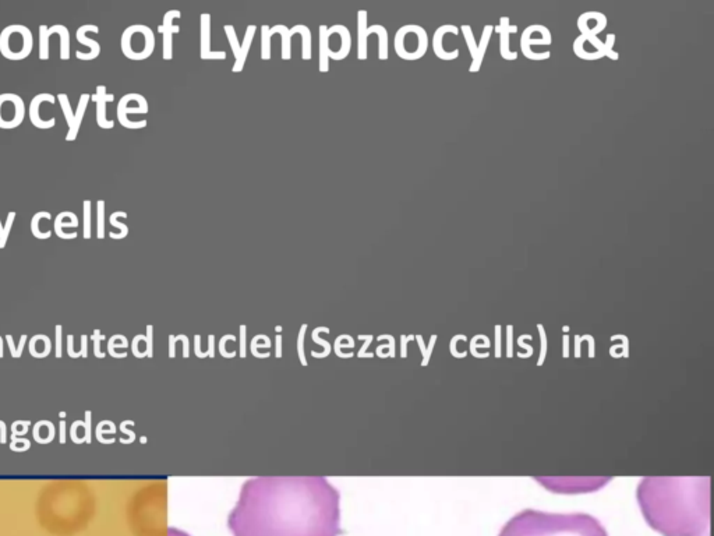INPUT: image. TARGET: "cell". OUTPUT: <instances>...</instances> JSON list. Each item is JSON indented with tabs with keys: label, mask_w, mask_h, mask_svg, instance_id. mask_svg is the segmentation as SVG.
<instances>
[{
	"label": "cell",
	"mask_w": 714,
	"mask_h": 536,
	"mask_svg": "<svg viewBox=\"0 0 714 536\" xmlns=\"http://www.w3.org/2000/svg\"><path fill=\"white\" fill-rule=\"evenodd\" d=\"M228 526L233 536H339L340 495L325 476L247 479Z\"/></svg>",
	"instance_id": "obj_1"
},
{
	"label": "cell",
	"mask_w": 714,
	"mask_h": 536,
	"mask_svg": "<svg viewBox=\"0 0 714 536\" xmlns=\"http://www.w3.org/2000/svg\"><path fill=\"white\" fill-rule=\"evenodd\" d=\"M708 478H643L638 502L647 524L664 536H708Z\"/></svg>",
	"instance_id": "obj_2"
},
{
	"label": "cell",
	"mask_w": 714,
	"mask_h": 536,
	"mask_svg": "<svg viewBox=\"0 0 714 536\" xmlns=\"http://www.w3.org/2000/svg\"><path fill=\"white\" fill-rule=\"evenodd\" d=\"M498 536H608V533L601 522L589 514H554L528 508L509 519Z\"/></svg>",
	"instance_id": "obj_3"
},
{
	"label": "cell",
	"mask_w": 714,
	"mask_h": 536,
	"mask_svg": "<svg viewBox=\"0 0 714 536\" xmlns=\"http://www.w3.org/2000/svg\"><path fill=\"white\" fill-rule=\"evenodd\" d=\"M429 34L427 31L418 24H406L402 25L393 39L395 54L403 61H419L429 51Z\"/></svg>",
	"instance_id": "obj_4"
},
{
	"label": "cell",
	"mask_w": 714,
	"mask_h": 536,
	"mask_svg": "<svg viewBox=\"0 0 714 536\" xmlns=\"http://www.w3.org/2000/svg\"><path fill=\"white\" fill-rule=\"evenodd\" d=\"M123 55L130 61H145L155 51V34L148 25L133 24L120 38Z\"/></svg>",
	"instance_id": "obj_5"
},
{
	"label": "cell",
	"mask_w": 714,
	"mask_h": 536,
	"mask_svg": "<svg viewBox=\"0 0 714 536\" xmlns=\"http://www.w3.org/2000/svg\"><path fill=\"white\" fill-rule=\"evenodd\" d=\"M34 50V35L27 25L12 24L0 32V54L9 61H23Z\"/></svg>",
	"instance_id": "obj_6"
},
{
	"label": "cell",
	"mask_w": 714,
	"mask_h": 536,
	"mask_svg": "<svg viewBox=\"0 0 714 536\" xmlns=\"http://www.w3.org/2000/svg\"><path fill=\"white\" fill-rule=\"evenodd\" d=\"M376 34L378 36V59L380 61H388L389 51H388V30L381 24H374L371 27L367 25V10L362 9L357 12V59L359 61H367V38Z\"/></svg>",
	"instance_id": "obj_7"
},
{
	"label": "cell",
	"mask_w": 714,
	"mask_h": 536,
	"mask_svg": "<svg viewBox=\"0 0 714 536\" xmlns=\"http://www.w3.org/2000/svg\"><path fill=\"white\" fill-rule=\"evenodd\" d=\"M25 104L14 92L0 94V129L10 130L19 127L25 118Z\"/></svg>",
	"instance_id": "obj_8"
},
{
	"label": "cell",
	"mask_w": 714,
	"mask_h": 536,
	"mask_svg": "<svg viewBox=\"0 0 714 536\" xmlns=\"http://www.w3.org/2000/svg\"><path fill=\"white\" fill-rule=\"evenodd\" d=\"M534 28H536V24H532L529 27L525 28V31L522 32V36H521V52L523 54V56L529 61H534V62H540V61H548L551 58V52H533L532 51V45H551L552 43V35L551 32H547V34H543L540 35L539 38H533V34H534Z\"/></svg>",
	"instance_id": "obj_9"
},
{
	"label": "cell",
	"mask_w": 714,
	"mask_h": 536,
	"mask_svg": "<svg viewBox=\"0 0 714 536\" xmlns=\"http://www.w3.org/2000/svg\"><path fill=\"white\" fill-rule=\"evenodd\" d=\"M131 98H133V92L126 94L120 98V101L118 104V109H116L118 120L126 129H131V130L144 129V127H147V120L133 122V120L129 119V114H147L148 112V103L144 98L136 107H131Z\"/></svg>",
	"instance_id": "obj_10"
},
{
	"label": "cell",
	"mask_w": 714,
	"mask_h": 536,
	"mask_svg": "<svg viewBox=\"0 0 714 536\" xmlns=\"http://www.w3.org/2000/svg\"><path fill=\"white\" fill-rule=\"evenodd\" d=\"M225 51L214 52L211 50V14L201 13L199 16V58L202 61H225Z\"/></svg>",
	"instance_id": "obj_11"
},
{
	"label": "cell",
	"mask_w": 714,
	"mask_h": 536,
	"mask_svg": "<svg viewBox=\"0 0 714 536\" xmlns=\"http://www.w3.org/2000/svg\"><path fill=\"white\" fill-rule=\"evenodd\" d=\"M459 28L453 24H444L441 27H438L433 35V51H434V55L440 59V61H445V62H451V61H456L459 58V55H461V51L459 50H455V51H451L448 52L445 47H444V38L446 34H451V35H455L457 36L459 35Z\"/></svg>",
	"instance_id": "obj_12"
},
{
	"label": "cell",
	"mask_w": 714,
	"mask_h": 536,
	"mask_svg": "<svg viewBox=\"0 0 714 536\" xmlns=\"http://www.w3.org/2000/svg\"><path fill=\"white\" fill-rule=\"evenodd\" d=\"M55 104L56 103V96L49 94V92H42V94H38L35 95L34 98L31 100L30 103V108H28V115H30V120L31 123L38 127V129H52L55 125H56V119L55 118H50L49 120H43L39 115V108L42 104Z\"/></svg>",
	"instance_id": "obj_13"
},
{
	"label": "cell",
	"mask_w": 714,
	"mask_h": 536,
	"mask_svg": "<svg viewBox=\"0 0 714 536\" xmlns=\"http://www.w3.org/2000/svg\"><path fill=\"white\" fill-rule=\"evenodd\" d=\"M494 31L499 34V55L504 61H517L518 52H512L509 47V35L518 32V25H512L509 17H499V24L494 27Z\"/></svg>",
	"instance_id": "obj_14"
},
{
	"label": "cell",
	"mask_w": 714,
	"mask_h": 536,
	"mask_svg": "<svg viewBox=\"0 0 714 536\" xmlns=\"http://www.w3.org/2000/svg\"><path fill=\"white\" fill-rule=\"evenodd\" d=\"M91 100L96 104V125L100 129H113L115 122L107 119V104L115 101V95L107 92L105 85H98L96 92L91 95Z\"/></svg>",
	"instance_id": "obj_15"
},
{
	"label": "cell",
	"mask_w": 714,
	"mask_h": 536,
	"mask_svg": "<svg viewBox=\"0 0 714 536\" xmlns=\"http://www.w3.org/2000/svg\"><path fill=\"white\" fill-rule=\"evenodd\" d=\"M576 25L582 35L597 36V34L603 32L607 28L608 20L607 16L601 12H585L578 17Z\"/></svg>",
	"instance_id": "obj_16"
},
{
	"label": "cell",
	"mask_w": 714,
	"mask_h": 536,
	"mask_svg": "<svg viewBox=\"0 0 714 536\" xmlns=\"http://www.w3.org/2000/svg\"><path fill=\"white\" fill-rule=\"evenodd\" d=\"M95 32L98 34L99 32V28L98 25H94V24H84V25H80L77 28V32H76V38L77 41L81 43V45H85L89 47V54H84V52H80L77 51L76 52V56L77 59H81V61H94L99 56L100 54V45L98 41L92 39V38H88L87 36V32Z\"/></svg>",
	"instance_id": "obj_17"
},
{
	"label": "cell",
	"mask_w": 714,
	"mask_h": 536,
	"mask_svg": "<svg viewBox=\"0 0 714 536\" xmlns=\"http://www.w3.org/2000/svg\"><path fill=\"white\" fill-rule=\"evenodd\" d=\"M327 34H328V36L338 35L340 38L339 51L336 54L328 52L329 59H332V61H343V59H346L349 56L350 51H351V34L347 30V27L343 25V24H335V25L328 28Z\"/></svg>",
	"instance_id": "obj_18"
},
{
	"label": "cell",
	"mask_w": 714,
	"mask_h": 536,
	"mask_svg": "<svg viewBox=\"0 0 714 536\" xmlns=\"http://www.w3.org/2000/svg\"><path fill=\"white\" fill-rule=\"evenodd\" d=\"M459 31H461L464 34V38H465V42H466V46L469 50V54L472 56V63L469 66V73L470 74H476L480 72L482 66H483V58L480 56V52H479V45H477V41L475 38V34H473V30L470 25L468 24H464L459 27Z\"/></svg>",
	"instance_id": "obj_19"
},
{
	"label": "cell",
	"mask_w": 714,
	"mask_h": 536,
	"mask_svg": "<svg viewBox=\"0 0 714 536\" xmlns=\"http://www.w3.org/2000/svg\"><path fill=\"white\" fill-rule=\"evenodd\" d=\"M77 226H78V217L72 211H63L56 215L54 231L61 239H76L78 233L77 232L67 233V232H65V228H77Z\"/></svg>",
	"instance_id": "obj_20"
},
{
	"label": "cell",
	"mask_w": 714,
	"mask_h": 536,
	"mask_svg": "<svg viewBox=\"0 0 714 536\" xmlns=\"http://www.w3.org/2000/svg\"><path fill=\"white\" fill-rule=\"evenodd\" d=\"M256 32H257V25L256 24H250L246 30V34H244V38H243V42L240 45V52H239V56L236 58L235 61V65L232 67V72L233 73H241L243 69H244V65H246V61H247V56H248V52H250V47H251V43H252V39L254 36H256Z\"/></svg>",
	"instance_id": "obj_21"
},
{
	"label": "cell",
	"mask_w": 714,
	"mask_h": 536,
	"mask_svg": "<svg viewBox=\"0 0 714 536\" xmlns=\"http://www.w3.org/2000/svg\"><path fill=\"white\" fill-rule=\"evenodd\" d=\"M328 27L321 24L318 27V72L325 74L329 72V41H328Z\"/></svg>",
	"instance_id": "obj_22"
},
{
	"label": "cell",
	"mask_w": 714,
	"mask_h": 536,
	"mask_svg": "<svg viewBox=\"0 0 714 536\" xmlns=\"http://www.w3.org/2000/svg\"><path fill=\"white\" fill-rule=\"evenodd\" d=\"M89 100H91V95L89 94H81L80 95V100H78V105H77V109L74 112V122H73V126L69 129L67 134H66V141H74L78 136V131H80V127H81V122L84 119V115H85V111H87V107L89 104Z\"/></svg>",
	"instance_id": "obj_23"
},
{
	"label": "cell",
	"mask_w": 714,
	"mask_h": 536,
	"mask_svg": "<svg viewBox=\"0 0 714 536\" xmlns=\"http://www.w3.org/2000/svg\"><path fill=\"white\" fill-rule=\"evenodd\" d=\"M290 35L300 34L301 36V59L303 61H312V31L307 25L304 24H296L294 27L289 28Z\"/></svg>",
	"instance_id": "obj_24"
},
{
	"label": "cell",
	"mask_w": 714,
	"mask_h": 536,
	"mask_svg": "<svg viewBox=\"0 0 714 536\" xmlns=\"http://www.w3.org/2000/svg\"><path fill=\"white\" fill-rule=\"evenodd\" d=\"M279 34L282 38V52L281 58L282 61H290L292 59V35L289 32V28L285 24H277L274 27H270L268 35L272 38V35Z\"/></svg>",
	"instance_id": "obj_25"
},
{
	"label": "cell",
	"mask_w": 714,
	"mask_h": 536,
	"mask_svg": "<svg viewBox=\"0 0 714 536\" xmlns=\"http://www.w3.org/2000/svg\"><path fill=\"white\" fill-rule=\"evenodd\" d=\"M585 45H586V36L581 34L574 41V45H572V50H574V54L576 55V58H579L582 61H587V62H594V61H600L604 58L603 52H587Z\"/></svg>",
	"instance_id": "obj_26"
},
{
	"label": "cell",
	"mask_w": 714,
	"mask_h": 536,
	"mask_svg": "<svg viewBox=\"0 0 714 536\" xmlns=\"http://www.w3.org/2000/svg\"><path fill=\"white\" fill-rule=\"evenodd\" d=\"M56 34V24L52 27H46L45 24L39 25V59H49V38Z\"/></svg>",
	"instance_id": "obj_27"
},
{
	"label": "cell",
	"mask_w": 714,
	"mask_h": 536,
	"mask_svg": "<svg viewBox=\"0 0 714 536\" xmlns=\"http://www.w3.org/2000/svg\"><path fill=\"white\" fill-rule=\"evenodd\" d=\"M42 219L49 221V219H52V215H50V213H47V211H39V213L34 214V217H32V219H31V226H30V228H31V233H32L34 237H36V239H49L50 236H52V231L42 232V231L39 229V224H41Z\"/></svg>",
	"instance_id": "obj_28"
},
{
	"label": "cell",
	"mask_w": 714,
	"mask_h": 536,
	"mask_svg": "<svg viewBox=\"0 0 714 536\" xmlns=\"http://www.w3.org/2000/svg\"><path fill=\"white\" fill-rule=\"evenodd\" d=\"M127 217H129V215H127V213H125V211H115V213H112V215L109 217V222H111L112 226H115V228L119 229V233H116V232H111V233H109V236H111L112 239H125V237L129 235V226L125 225V224H122V222L119 221V218H125V219H126Z\"/></svg>",
	"instance_id": "obj_29"
},
{
	"label": "cell",
	"mask_w": 714,
	"mask_h": 536,
	"mask_svg": "<svg viewBox=\"0 0 714 536\" xmlns=\"http://www.w3.org/2000/svg\"><path fill=\"white\" fill-rule=\"evenodd\" d=\"M56 34L61 36V59H70V31L63 24H56Z\"/></svg>",
	"instance_id": "obj_30"
},
{
	"label": "cell",
	"mask_w": 714,
	"mask_h": 536,
	"mask_svg": "<svg viewBox=\"0 0 714 536\" xmlns=\"http://www.w3.org/2000/svg\"><path fill=\"white\" fill-rule=\"evenodd\" d=\"M175 19H182V13H180V10L173 9V10L166 12L165 16H164L162 24L158 27V31H160L161 34H164L165 31H171V32H173V34L180 32V27H179V25H173V20H175Z\"/></svg>",
	"instance_id": "obj_31"
},
{
	"label": "cell",
	"mask_w": 714,
	"mask_h": 536,
	"mask_svg": "<svg viewBox=\"0 0 714 536\" xmlns=\"http://www.w3.org/2000/svg\"><path fill=\"white\" fill-rule=\"evenodd\" d=\"M96 236L99 240L105 237V202H96Z\"/></svg>",
	"instance_id": "obj_32"
},
{
	"label": "cell",
	"mask_w": 714,
	"mask_h": 536,
	"mask_svg": "<svg viewBox=\"0 0 714 536\" xmlns=\"http://www.w3.org/2000/svg\"><path fill=\"white\" fill-rule=\"evenodd\" d=\"M58 101H59V104H61V108H62V111H63L65 119H66L67 126H69V129H70V127L73 126V122H74V112H73V109H72V104H70V101H69V96H67L66 94L62 92V94L58 95Z\"/></svg>",
	"instance_id": "obj_33"
},
{
	"label": "cell",
	"mask_w": 714,
	"mask_h": 536,
	"mask_svg": "<svg viewBox=\"0 0 714 536\" xmlns=\"http://www.w3.org/2000/svg\"><path fill=\"white\" fill-rule=\"evenodd\" d=\"M270 25L264 24L261 27V59L270 61L271 59V36L268 35Z\"/></svg>",
	"instance_id": "obj_34"
},
{
	"label": "cell",
	"mask_w": 714,
	"mask_h": 536,
	"mask_svg": "<svg viewBox=\"0 0 714 536\" xmlns=\"http://www.w3.org/2000/svg\"><path fill=\"white\" fill-rule=\"evenodd\" d=\"M224 30H225V34H226V38L229 41V45H230V50L235 55V59L239 56V52H240V42H239V38H237V34H236V30L232 24H225L224 25Z\"/></svg>",
	"instance_id": "obj_35"
},
{
	"label": "cell",
	"mask_w": 714,
	"mask_h": 536,
	"mask_svg": "<svg viewBox=\"0 0 714 536\" xmlns=\"http://www.w3.org/2000/svg\"><path fill=\"white\" fill-rule=\"evenodd\" d=\"M616 39H617L616 34H608L605 36V42H604V58H608L614 62H617L620 59V54L614 51Z\"/></svg>",
	"instance_id": "obj_36"
},
{
	"label": "cell",
	"mask_w": 714,
	"mask_h": 536,
	"mask_svg": "<svg viewBox=\"0 0 714 536\" xmlns=\"http://www.w3.org/2000/svg\"><path fill=\"white\" fill-rule=\"evenodd\" d=\"M162 58L164 61L173 59V32L171 31L162 34Z\"/></svg>",
	"instance_id": "obj_37"
},
{
	"label": "cell",
	"mask_w": 714,
	"mask_h": 536,
	"mask_svg": "<svg viewBox=\"0 0 714 536\" xmlns=\"http://www.w3.org/2000/svg\"><path fill=\"white\" fill-rule=\"evenodd\" d=\"M83 214H84V219H83V236L84 239H91V200H84L83 202Z\"/></svg>",
	"instance_id": "obj_38"
},
{
	"label": "cell",
	"mask_w": 714,
	"mask_h": 536,
	"mask_svg": "<svg viewBox=\"0 0 714 536\" xmlns=\"http://www.w3.org/2000/svg\"><path fill=\"white\" fill-rule=\"evenodd\" d=\"M16 217H17V214L14 211H10L8 214V219L3 224V232H2V235H0V249L6 248V243L9 240V236H10V232H12V226L14 224Z\"/></svg>",
	"instance_id": "obj_39"
},
{
	"label": "cell",
	"mask_w": 714,
	"mask_h": 536,
	"mask_svg": "<svg viewBox=\"0 0 714 536\" xmlns=\"http://www.w3.org/2000/svg\"><path fill=\"white\" fill-rule=\"evenodd\" d=\"M168 535H169V536H190L188 533H186V532H183V530H180V529H176V528H169Z\"/></svg>",
	"instance_id": "obj_40"
}]
</instances>
